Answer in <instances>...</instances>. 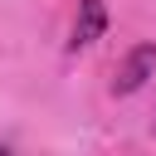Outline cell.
<instances>
[{"label":"cell","mask_w":156,"mask_h":156,"mask_svg":"<svg viewBox=\"0 0 156 156\" xmlns=\"http://www.w3.org/2000/svg\"><path fill=\"white\" fill-rule=\"evenodd\" d=\"M107 34V0H78V15H73V34H68V49H88Z\"/></svg>","instance_id":"7a4b0ae2"},{"label":"cell","mask_w":156,"mask_h":156,"mask_svg":"<svg viewBox=\"0 0 156 156\" xmlns=\"http://www.w3.org/2000/svg\"><path fill=\"white\" fill-rule=\"evenodd\" d=\"M156 73V44L146 39V44H136L127 58H122V68H117V78H112V93L117 98H127V93H136V88H146V78Z\"/></svg>","instance_id":"6da1fadb"}]
</instances>
